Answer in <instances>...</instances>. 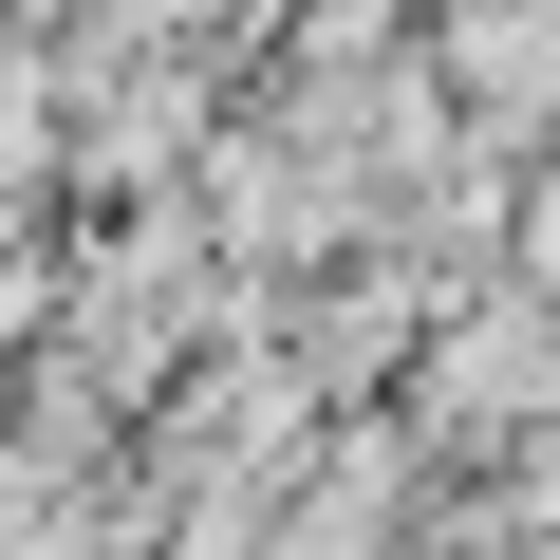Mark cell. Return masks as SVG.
I'll use <instances>...</instances> for the list:
<instances>
[{
    "label": "cell",
    "instance_id": "1",
    "mask_svg": "<svg viewBox=\"0 0 560 560\" xmlns=\"http://www.w3.org/2000/svg\"><path fill=\"white\" fill-rule=\"evenodd\" d=\"M393 486H411V430H337V486L300 504V541H280V560H355V541L393 523Z\"/></svg>",
    "mask_w": 560,
    "mask_h": 560
}]
</instances>
